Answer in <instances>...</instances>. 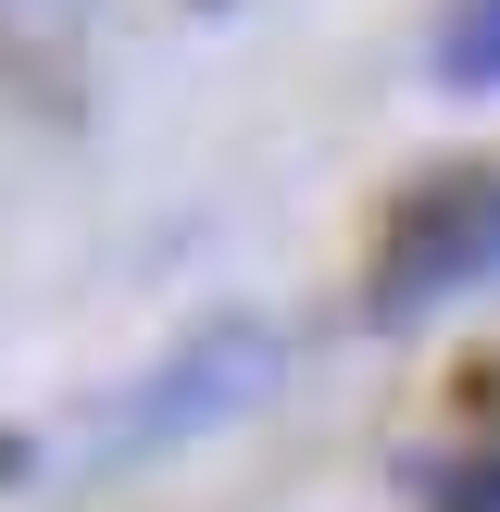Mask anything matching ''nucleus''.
I'll return each instance as SVG.
<instances>
[{"label": "nucleus", "mask_w": 500, "mask_h": 512, "mask_svg": "<svg viewBox=\"0 0 500 512\" xmlns=\"http://www.w3.org/2000/svg\"><path fill=\"white\" fill-rule=\"evenodd\" d=\"M425 75L450 100H500V0H450L438 38H425Z\"/></svg>", "instance_id": "obj_3"}, {"label": "nucleus", "mask_w": 500, "mask_h": 512, "mask_svg": "<svg viewBox=\"0 0 500 512\" xmlns=\"http://www.w3.org/2000/svg\"><path fill=\"white\" fill-rule=\"evenodd\" d=\"M275 375H288V338H275L263 313H213V325H188L138 388L100 400L88 463H163V450H188V438H225L250 400H275Z\"/></svg>", "instance_id": "obj_2"}, {"label": "nucleus", "mask_w": 500, "mask_h": 512, "mask_svg": "<svg viewBox=\"0 0 500 512\" xmlns=\"http://www.w3.org/2000/svg\"><path fill=\"white\" fill-rule=\"evenodd\" d=\"M500 288V163H438L388 200L363 250V325L375 338H413L438 325L450 300H488Z\"/></svg>", "instance_id": "obj_1"}, {"label": "nucleus", "mask_w": 500, "mask_h": 512, "mask_svg": "<svg viewBox=\"0 0 500 512\" xmlns=\"http://www.w3.org/2000/svg\"><path fill=\"white\" fill-rule=\"evenodd\" d=\"M13 475H25V438H0V488H13Z\"/></svg>", "instance_id": "obj_5"}, {"label": "nucleus", "mask_w": 500, "mask_h": 512, "mask_svg": "<svg viewBox=\"0 0 500 512\" xmlns=\"http://www.w3.org/2000/svg\"><path fill=\"white\" fill-rule=\"evenodd\" d=\"M425 488H438L425 512H500V438H488V450H463L450 475H425Z\"/></svg>", "instance_id": "obj_4"}]
</instances>
